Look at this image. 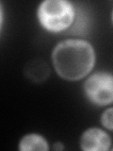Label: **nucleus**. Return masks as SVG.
Instances as JSON below:
<instances>
[{
  "mask_svg": "<svg viewBox=\"0 0 113 151\" xmlns=\"http://www.w3.org/2000/svg\"><path fill=\"white\" fill-rule=\"evenodd\" d=\"M95 61L93 45L83 39L63 40L52 51V63L56 73L68 81L86 78L92 71Z\"/></svg>",
  "mask_w": 113,
  "mask_h": 151,
  "instance_id": "obj_1",
  "label": "nucleus"
},
{
  "mask_svg": "<svg viewBox=\"0 0 113 151\" xmlns=\"http://www.w3.org/2000/svg\"><path fill=\"white\" fill-rule=\"evenodd\" d=\"M75 15L74 5L67 0H45L37 9L40 25L51 33H59L72 27Z\"/></svg>",
  "mask_w": 113,
  "mask_h": 151,
  "instance_id": "obj_2",
  "label": "nucleus"
},
{
  "mask_svg": "<svg viewBox=\"0 0 113 151\" xmlns=\"http://www.w3.org/2000/svg\"><path fill=\"white\" fill-rule=\"evenodd\" d=\"M83 91L87 99L94 105L107 106L113 103V75L98 71L86 78Z\"/></svg>",
  "mask_w": 113,
  "mask_h": 151,
  "instance_id": "obj_3",
  "label": "nucleus"
},
{
  "mask_svg": "<svg viewBox=\"0 0 113 151\" xmlns=\"http://www.w3.org/2000/svg\"><path fill=\"white\" fill-rule=\"evenodd\" d=\"M83 151H107L111 147V138L100 127H89L81 134L79 141Z\"/></svg>",
  "mask_w": 113,
  "mask_h": 151,
  "instance_id": "obj_4",
  "label": "nucleus"
},
{
  "mask_svg": "<svg viewBox=\"0 0 113 151\" xmlns=\"http://www.w3.org/2000/svg\"><path fill=\"white\" fill-rule=\"evenodd\" d=\"M20 151H48L50 149L48 141L39 133H27L19 141Z\"/></svg>",
  "mask_w": 113,
  "mask_h": 151,
  "instance_id": "obj_5",
  "label": "nucleus"
},
{
  "mask_svg": "<svg viewBox=\"0 0 113 151\" xmlns=\"http://www.w3.org/2000/svg\"><path fill=\"white\" fill-rule=\"evenodd\" d=\"M49 76V68L44 61L35 60L26 67V77L35 82H41Z\"/></svg>",
  "mask_w": 113,
  "mask_h": 151,
  "instance_id": "obj_6",
  "label": "nucleus"
},
{
  "mask_svg": "<svg viewBox=\"0 0 113 151\" xmlns=\"http://www.w3.org/2000/svg\"><path fill=\"white\" fill-rule=\"evenodd\" d=\"M102 126L107 130L113 131V107H109L103 111L100 117Z\"/></svg>",
  "mask_w": 113,
  "mask_h": 151,
  "instance_id": "obj_7",
  "label": "nucleus"
},
{
  "mask_svg": "<svg viewBox=\"0 0 113 151\" xmlns=\"http://www.w3.org/2000/svg\"><path fill=\"white\" fill-rule=\"evenodd\" d=\"M53 149L56 151H61L64 149V145L61 142H56L53 145Z\"/></svg>",
  "mask_w": 113,
  "mask_h": 151,
  "instance_id": "obj_8",
  "label": "nucleus"
},
{
  "mask_svg": "<svg viewBox=\"0 0 113 151\" xmlns=\"http://www.w3.org/2000/svg\"><path fill=\"white\" fill-rule=\"evenodd\" d=\"M111 19H112V23H113V11H112V14H111Z\"/></svg>",
  "mask_w": 113,
  "mask_h": 151,
  "instance_id": "obj_9",
  "label": "nucleus"
},
{
  "mask_svg": "<svg viewBox=\"0 0 113 151\" xmlns=\"http://www.w3.org/2000/svg\"><path fill=\"white\" fill-rule=\"evenodd\" d=\"M112 150H113V148H112Z\"/></svg>",
  "mask_w": 113,
  "mask_h": 151,
  "instance_id": "obj_10",
  "label": "nucleus"
}]
</instances>
